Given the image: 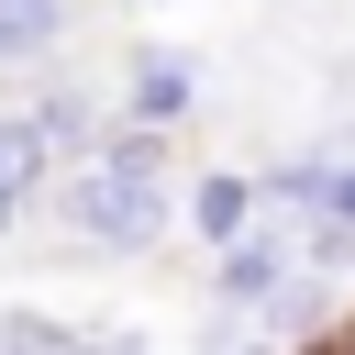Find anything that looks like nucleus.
<instances>
[{
  "label": "nucleus",
  "mask_w": 355,
  "mask_h": 355,
  "mask_svg": "<svg viewBox=\"0 0 355 355\" xmlns=\"http://www.w3.org/2000/svg\"><path fill=\"white\" fill-rule=\"evenodd\" d=\"M67 222L89 244H155L166 233V166H155V144H100L78 166V189H67Z\"/></svg>",
  "instance_id": "1"
},
{
  "label": "nucleus",
  "mask_w": 355,
  "mask_h": 355,
  "mask_svg": "<svg viewBox=\"0 0 355 355\" xmlns=\"http://www.w3.org/2000/svg\"><path fill=\"white\" fill-rule=\"evenodd\" d=\"M277 288H288V255H277V244H244V233H233V255H222V311H233V322L255 333V322L277 311Z\"/></svg>",
  "instance_id": "2"
},
{
  "label": "nucleus",
  "mask_w": 355,
  "mask_h": 355,
  "mask_svg": "<svg viewBox=\"0 0 355 355\" xmlns=\"http://www.w3.org/2000/svg\"><path fill=\"white\" fill-rule=\"evenodd\" d=\"M44 155H55V144H44V122H33V111H0V222H11L22 200H33Z\"/></svg>",
  "instance_id": "3"
},
{
  "label": "nucleus",
  "mask_w": 355,
  "mask_h": 355,
  "mask_svg": "<svg viewBox=\"0 0 355 355\" xmlns=\"http://www.w3.org/2000/svg\"><path fill=\"white\" fill-rule=\"evenodd\" d=\"M55 33H67V0H0V67L55 55Z\"/></svg>",
  "instance_id": "4"
},
{
  "label": "nucleus",
  "mask_w": 355,
  "mask_h": 355,
  "mask_svg": "<svg viewBox=\"0 0 355 355\" xmlns=\"http://www.w3.org/2000/svg\"><path fill=\"white\" fill-rule=\"evenodd\" d=\"M133 122H144V133H166V122H189V67H166V55H144V67H133Z\"/></svg>",
  "instance_id": "5"
},
{
  "label": "nucleus",
  "mask_w": 355,
  "mask_h": 355,
  "mask_svg": "<svg viewBox=\"0 0 355 355\" xmlns=\"http://www.w3.org/2000/svg\"><path fill=\"white\" fill-rule=\"evenodd\" d=\"M189 211H200V233H211V244H233V233L255 222V189H244V178H200V189H189Z\"/></svg>",
  "instance_id": "6"
},
{
  "label": "nucleus",
  "mask_w": 355,
  "mask_h": 355,
  "mask_svg": "<svg viewBox=\"0 0 355 355\" xmlns=\"http://www.w3.org/2000/svg\"><path fill=\"white\" fill-rule=\"evenodd\" d=\"M344 233H355V166L322 178V244H344Z\"/></svg>",
  "instance_id": "7"
}]
</instances>
